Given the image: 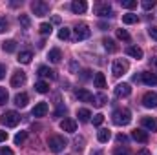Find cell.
<instances>
[{
  "mask_svg": "<svg viewBox=\"0 0 157 155\" xmlns=\"http://www.w3.org/2000/svg\"><path fill=\"white\" fill-rule=\"evenodd\" d=\"M112 120H113L115 126H128V124L132 122V112L126 110V108H119V110L113 112Z\"/></svg>",
  "mask_w": 157,
  "mask_h": 155,
  "instance_id": "6da1fadb",
  "label": "cell"
},
{
  "mask_svg": "<svg viewBox=\"0 0 157 155\" xmlns=\"http://www.w3.org/2000/svg\"><path fill=\"white\" fill-rule=\"evenodd\" d=\"M48 148L53 153H60L66 148V139L62 135H51V137H48Z\"/></svg>",
  "mask_w": 157,
  "mask_h": 155,
  "instance_id": "7a4b0ae2",
  "label": "cell"
},
{
  "mask_svg": "<svg viewBox=\"0 0 157 155\" xmlns=\"http://www.w3.org/2000/svg\"><path fill=\"white\" fill-rule=\"evenodd\" d=\"M0 122L4 124V126H7V128H13V126H17L18 122H20V115L17 113V112H6V113H2L0 117Z\"/></svg>",
  "mask_w": 157,
  "mask_h": 155,
  "instance_id": "3957f363",
  "label": "cell"
},
{
  "mask_svg": "<svg viewBox=\"0 0 157 155\" xmlns=\"http://www.w3.org/2000/svg\"><path fill=\"white\" fill-rule=\"evenodd\" d=\"M31 9H33L35 17H46L49 13V4L44 0H35V2H31Z\"/></svg>",
  "mask_w": 157,
  "mask_h": 155,
  "instance_id": "277c9868",
  "label": "cell"
},
{
  "mask_svg": "<svg viewBox=\"0 0 157 155\" xmlns=\"http://www.w3.org/2000/svg\"><path fill=\"white\" fill-rule=\"evenodd\" d=\"M128 70H130V64H128V60H124V59H117V60L113 62V66H112V73H113L115 77H122Z\"/></svg>",
  "mask_w": 157,
  "mask_h": 155,
  "instance_id": "5b68a950",
  "label": "cell"
},
{
  "mask_svg": "<svg viewBox=\"0 0 157 155\" xmlns=\"http://www.w3.org/2000/svg\"><path fill=\"white\" fill-rule=\"evenodd\" d=\"M75 97H77L80 102H95V95L91 93V91H88V89H84V88H78L75 89Z\"/></svg>",
  "mask_w": 157,
  "mask_h": 155,
  "instance_id": "8992f818",
  "label": "cell"
},
{
  "mask_svg": "<svg viewBox=\"0 0 157 155\" xmlns=\"http://www.w3.org/2000/svg\"><path fill=\"white\" fill-rule=\"evenodd\" d=\"M143 106L148 108V110H155L157 108V93H154V91L144 93V97H143Z\"/></svg>",
  "mask_w": 157,
  "mask_h": 155,
  "instance_id": "52a82bcc",
  "label": "cell"
},
{
  "mask_svg": "<svg viewBox=\"0 0 157 155\" xmlns=\"http://www.w3.org/2000/svg\"><path fill=\"white\" fill-rule=\"evenodd\" d=\"M90 35H91V31H90L88 24H77L75 26V39L77 40H86Z\"/></svg>",
  "mask_w": 157,
  "mask_h": 155,
  "instance_id": "ba28073f",
  "label": "cell"
},
{
  "mask_svg": "<svg viewBox=\"0 0 157 155\" xmlns=\"http://www.w3.org/2000/svg\"><path fill=\"white\" fill-rule=\"evenodd\" d=\"M24 84H26V73L20 71V70H17V71L13 73V77H11V86H13V88H20V86H24Z\"/></svg>",
  "mask_w": 157,
  "mask_h": 155,
  "instance_id": "9c48e42d",
  "label": "cell"
},
{
  "mask_svg": "<svg viewBox=\"0 0 157 155\" xmlns=\"http://www.w3.org/2000/svg\"><path fill=\"white\" fill-rule=\"evenodd\" d=\"M95 13H97L99 17H112V15H113V9H112V6H110L108 2H102V4H99V6L95 7Z\"/></svg>",
  "mask_w": 157,
  "mask_h": 155,
  "instance_id": "30bf717a",
  "label": "cell"
},
{
  "mask_svg": "<svg viewBox=\"0 0 157 155\" xmlns=\"http://www.w3.org/2000/svg\"><path fill=\"white\" fill-rule=\"evenodd\" d=\"M132 139H133V141H137V142H141V144H146L150 137H148V131H144V130L137 128V130H133V131H132Z\"/></svg>",
  "mask_w": 157,
  "mask_h": 155,
  "instance_id": "8fae6325",
  "label": "cell"
},
{
  "mask_svg": "<svg viewBox=\"0 0 157 155\" xmlns=\"http://www.w3.org/2000/svg\"><path fill=\"white\" fill-rule=\"evenodd\" d=\"M132 93V86L128 84V82H122V84H117L115 86V97H128Z\"/></svg>",
  "mask_w": 157,
  "mask_h": 155,
  "instance_id": "7c38bea8",
  "label": "cell"
},
{
  "mask_svg": "<svg viewBox=\"0 0 157 155\" xmlns=\"http://www.w3.org/2000/svg\"><path fill=\"white\" fill-rule=\"evenodd\" d=\"M141 124L148 131H157V119H154V117H143L141 119Z\"/></svg>",
  "mask_w": 157,
  "mask_h": 155,
  "instance_id": "4fadbf2b",
  "label": "cell"
},
{
  "mask_svg": "<svg viewBox=\"0 0 157 155\" xmlns=\"http://www.w3.org/2000/svg\"><path fill=\"white\" fill-rule=\"evenodd\" d=\"M60 128L68 133H75L77 131V122L73 119H64V120H60Z\"/></svg>",
  "mask_w": 157,
  "mask_h": 155,
  "instance_id": "5bb4252c",
  "label": "cell"
},
{
  "mask_svg": "<svg viewBox=\"0 0 157 155\" xmlns=\"http://www.w3.org/2000/svg\"><path fill=\"white\" fill-rule=\"evenodd\" d=\"M48 102H39V104H35V108H33V112H31V115L33 117H44L48 113Z\"/></svg>",
  "mask_w": 157,
  "mask_h": 155,
  "instance_id": "9a60e30c",
  "label": "cell"
},
{
  "mask_svg": "<svg viewBox=\"0 0 157 155\" xmlns=\"http://www.w3.org/2000/svg\"><path fill=\"white\" fill-rule=\"evenodd\" d=\"M86 9H88V4H86L84 0H73V2H71V11H73V13L82 15Z\"/></svg>",
  "mask_w": 157,
  "mask_h": 155,
  "instance_id": "2e32d148",
  "label": "cell"
},
{
  "mask_svg": "<svg viewBox=\"0 0 157 155\" xmlns=\"http://www.w3.org/2000/svg\"><path fill=\"white\" fill-rule=\"evenodd\" d=\"M141 80H143L146 86H155L157 84V75L155 73H148V71H144V73H141Z\"/></svg>",
  "mask_w": 157,
  "mask_h": 155,
  "instance_id": "e0dca14e",
  "label": "cell"
},
{
  "mask_svg": "<svg viewBox=\"0 0 157 155\" xmlns=\"http://www.w3.org/2000/svg\"><path fill=\"white\" fill-rule=\"evenodd\" d=\"M39 77H46V78H51V80H55L57 78V73L53 71V70H49L48 66H40L39 68V73H37Z\"/></svg>",
  "mask_w": 157,
  "mask_h": 155,
  "instance_id": "ac0fdd59",
  "label": "cell"
},
{
  "mask_svg": "<svg viewBox=\"0 0 157 155\" xmlns=\"http://www.w3.org/2000/svg\"><path fill=\"white\" fill-rule=\"evenodd\" d=\"M126 53L130 55V57H133V59H143V49L139 47V46H128L126 47Z\"/></svg>",
  "mask_w": 157,
  "mask_h": 155,
  "instance_id": "d6986e66",
  "label": "cell"
},
{
  "mask_svg": "<svg viewBox=\"0 0 157 155\" xmlns=\"http://www.w3.org/2000/svg\"><path fill=\"white\" fill-rule=\"evenodd\" d=\"M28 100H29L28 93H17V95H15V104H17L18 108H26V106H28Z\"/></svg>",
  "mask_w": 157,
  "mask_h": 155,
  "instance_id": "ffe728a7",
  "label": "cell"
},
{
  "mask_svg": "<svg viewBox=\"0 0 157 155\" xmlns=\"http://www.w3.org/2000/svg\"><path fill=\"white\" fill-rule=\"evenodd\" d=\"M48 59H49L53 64H59V62H60V59H62V53H60V49H59V47H53V49H49V55H48Z\"/></svg>",
  "mask_w": 157,
  "mask_h": 155,
  "instance_id": "44dd1931",
  "label": "cell"
},
{
  "mask_svg": "<svg viewBox=\"0 0 157 155\" xmlns=\"http://www.w3.org/2000/svg\"><path fill=\"white\" fill-rule=\"evenodd\" d=\"M97 139H99V142H108L112 139V131L106 130V128H101L99 133H97Z\"/></svg>",
  "mask_w": 157,
  "mask_h": 155,
  "instance_id": "7402d4cb",
  "label": "cell"
},
{
  "mask_svg": "<svg viewBox=\"0 0 157 155\" xmlns=\"http://www.w3.org/2000/svg\"><path fill=\"white\" fill-rule=\"evenodd\" d=\"M102 44H104L106 51H110V53H115V51L119 49V46L115 44V40L113 39H102Z\"/></svg>",
  "mask_w": 157,
  "mask_h": 155,
  "instance_id": "603a6c76",
  "label": "cell"
},
{
  "mask_svg": "<svg viewBox=\"0 0 157 155\" xmlns=\"http://www.w3.org/2000/svg\"><path fill=\"white\" fill-rule=\"evenodd\" d=\"M31 59H33V53H31V51H20V55H18L17 60H18L20 64H29Z\"/></svg>",
  "mask_w": 157,
  "mask_h": 155,
  "instance_id": "cb8c5ba5",
  "label": "cell"
},
{
  "mask_svg": "<svg viewBox=\"0 0 157 155\" xmlns=\"http://www.w3.org/2000/svg\"><path fill=\"white\" fill-rule=\"evenodd\" d=\"M77 117H78V120L80 122H88L90 119H91V112L90 110H86V108H80L77 112Z\"/></svg>",
  "mask_w": 157,
  "mask_h": 155,
  "instance_id": "d4e9b609",
  "label": "cell"
},
{
  "mask_svg": "<svg viewBox=\"0 0 157 155\" xmlns=\"http://www.w3.org/2000/svg\"><path fill=\"white\" fill-rule=\"evenodd\" d=\"M2 49L6 53H13V51H17V42L15 40H6V42H2Z\"/></svg>",
  "mask_w": 157,
  "mask_h": 155,
  "instance_id": "484cf974",
  "label": "cell"
},
{
  "mask_svg": "<svg viewBox=\"0 0 157 155\" xmlns=\"http://www.w3.org/2000/svg\"><path fill=\"white\" fill-rule=\"evenodd\" d=\"M93 82H95V86L97 88H106V77H104V73H95V77H93Z\"/></svg>",
  "mask_w": 157,
  "mask_h": 155,
  "instance_id": "4316f807",
  "label": "cell"
},
{
  "mask_svg": "<svg viewBox=\"0 0 157 155\" xmlns=\"http://www.w3.org/2000/svg\"><path fill=\"white\" fill-rule=\"evenodd\" d=\"M35 89H37L39 93H48V91H49V84H48L46 80H39V82L35 84Z\"/></svg>",
  "mask_w": 157,
  "mask_h": 155,
  "instance_id": "83f0119b",
  "label": "cell"
},
{
  "mask_svg": "<svg viewBox=\"0 0 157 155\" xmlns=\"http://www.w3.org/2000/svg\"><path fill=\"white\" fill-rule=\"evenodd\" d=\"M137 20H139V17L133 15V13H126V15H122V22H124V24H135Z\"/></svg>",
  "mask_w": 157,
  "mask_h": 155,
  "instance_id": "f1b7e54d",
  "label": "cell"
},
{
  "mask_svg": "<svg viewBox=\"0 0 157 155\" xmlns=\"http://www.w3.org/2000/svg\"><path fill=\"white\" fill-rule=\"evenodd\" d=\"M106 100H108V99H106V95H104V93H101V95H97V97H95V102H93V104H95L97 108H102V106L106 104Z\"/></svg>",
  "mask_w": 157,
  "mask_h": 155,
  "instance_id": "f546056e",
  "label": "cell"
},
{
  "mask_svg": "<svg viewBox=\"0 0 157 155\" xmlns=\"http://www.w3.org/2000/svg\"><path fill=\"white\" fill-rule=\"evenodd\" d=\"M121 6L124 9H133V7H137V0H121Z\"/></svg>",
  "mask_w": 157,
  "mask_h": 155,
  "instance_id": "4dcf8cb0",
  "label": "cell"
},
{
  "mask_svg": "<svg viewBox=\"0 0 157 155\" xmlns=\"http://www.w3.org/2000/svg\"><path fill=\"white\" fill-rule=\"evenodd\" d=\"M26 137H28V133H26V131H18V133L15 135V144H17V146H20V144L26 141Z\"/></svg>",
  "mask_w": 157,
  "mask_h": 155,
  "instance_id": "1f68e13d",
  "label": "cell"
},
{
  "mask_svg": "<svg viewBox=\"0 0 157 155\" xmlns=\"http://www.w3.org/2000/svg\"><path fill=\"white\" fill-rule=\"evenodd\" d=\"M39 29H40V33H42V35H51V29H53V28H51V24H48V22H42Z\"/></svg>",
  "mask_w": 157,
  "mask_h": 155,
  "instance_id": "d6a6232c",
  "label": "cell"
},
{
  "mask_svg": "<svg viewBox=\"0 0 157 155\" xmlns=\"http://www.w3.org/2000/svg\"><path fill=\"white\" fill-rule=\"evenodd\" d=\"M141 6H143V9L150 11V9H154V7H155V0H143V2H141Z\"/></svg>",
  "mask_w": 157,
  "mask_h": 155,
  "instance_id": "836d02e7",
  "label": "cell"
},
{
  "mask_svg": "<svg viewBox=\"0 0 157 155\" xmlns=\"http://www.w3.org/2000/svg\"><path fill=\"white\" fill-rule=\"evenodd\" d=\"M59 39L68 40L70 39V29H68V28H60V29H59Z\"/></svg>",
  "mask_w": 157,
  "mask_h": 155,
  "instance_id": "e575fe53",
  "label": "cell"
},
{
  "mask_svg": "<svg viewBox=\"0 0 157 155\" xmlns=\"http://www.w3.org/2000/svg\"><path fill=\"white\" fill-rule=\"evenodd\" d=\"M117 39H121V40H126V42H128V40L132 39V37H130V33H128L126 29H117Z\"/></svg>",
  "mask_w": 157,
  "mask_h": 155,
  "instance_id": "d590c367",
  "label": "cell"
},
{
  "mask_svg": "<svg viewBox=\"0 0 157 155\" xmlns=\"http://www.w3.org/2000/svg\"><path fill=\"white\" fill-rule=\"evenodd\" d=\"M9 100V95H7V89L6 88H0V104H6Z\"/></svg>",
  "mask_w": 157,
  "mask_h": 155,
  "instance_id": "8d00e7d4",
  "label": "cell"
},
{
  "mask_svg": "<svg viewBox=\"0 0 157 155\" xmlns=\"http://www.w3.org/2000/svg\"><path fill=\"white\" fill-rule=\"evenodd\" d=\"M18 22L22 24V28H29V17L28 15H20L18 17Z\"/></svg>",
  "mask_w": 157,
  "mask_h": 155,
  "instance_id": "74e56055",
  "label": "cell"
},
{
  "mask_svg": "<svg viewBox=\"0 0 157 155\" xmlns=\"http://www.w3.org/2000/svg\"><path fill=\"white\" fill-rule=\"evenodd\" d=\"M102 122H104V115H102V113H97V115H93V124H95V126H101Z\"/></svg>",
  "mask_w": 157,
  "mask_h": 155,
  "instance_id": "f35d334b",
  "label": "cell"
},
{
  "mask_svg": "<svg viewBox=\"0 0 157 155\" xmlns=\"http://www.w3.org/2000/svg\"><path fill=\"white\" fill-rule=\"evenodd\" d=\"M115 141H117V144H126L128 142V137L124 133H119L117 137H115Z\"/></svg>",
  "mask_w": 157,
  "mask_h": 155,
  "instance_id": "ab89813d",
  "label": "cell"
},
{
  "mask_svg": "<svg viewBox=\"0 0 157 155\" xmlns=\"http://www.w3.org/2000/svg\"><path fill=\"white\" fill-rule=\"evenodd\" d=\"M78 77H80V80H88V78H91V71L90 70H82Z\"/></svg>",
  "mask_w": 157,
  "mask_h": 155,
  "instance_id": "60d3db41",
  "label": "cell"
},
{
  "mask_svg": "<svg viewBox=\"0 0 157 155\" xmlns=\"http://www.w3.org/2000/svg\"><path fill=\"white\" fill-rule=\"evenodd\" d=\"M113 155H130V152H128L126 148H121V146H117V148L113 150Z\"/></svg>",
  "mask_w": 157,
  "mask_h": 155,
  "instance_id": "b9f144b4",
  "label": "cell"
},
{
  "mask_svg": "<svg viewBox=\"0 0 157 155\" xmlns=\"http://www.w3.org/2000/svg\"><path fill=\"white\" fill-rule=\"evenodd\" d=\"M7 29V20H6V17H0V33H4Z\"/></svg>",
  "mask_w": 157,
  "mask_h": 155,
  "instance_id": "7bdbcfd3",
  "label": "cell"
},
{
  "mask_svg": "<svg viewBox=\"0 0 157 155\" xmlns=\"http://www.w3.org/2000/svg\"><path fill=\"white\" fill-rule=\"evenodd\" d=\"M148 35H150L154 40H157V26H152V28L148 29Z\"/></svg>",
  "mask_w": 157,
  "mask_h": 155,
  "instance_id": "ee69618b",
  "label": "cell"
},
{
  "mask_svg": "<svg viewBox=\"0 0 157 155\" xmlns=\"http://www.w3.org/2000/svg\"><path fill=\"white\" fill-rule=\"evenodd\" d=\"M0 155H13V150L4 146V148H0Z\"/></svg>",
  "mask_w": 157,
  "mask_h": 155,
  "instance_id": "f6af8a7d",
  "label": "cell"
},
{
  "mask_svg": "<svg viewBox=\"0 0 157 155\" xmlns=\"http://www.w3.org/2000/svg\"><path fill=\"white\" fill-rule=\"evenodd\" d=\"M7 137H9V135H7V131L0 130V142H6V141H7Z\"/></svg>",
  "mask_w": 157,
  "mask_h": 155,
  "instance_id": "bcb514c9",
  "label": "cell"
},
{
  "mask_svg": "<svg viewBox=\"0 0 157 155\" xmlns=\"http://www.w3.org/2000/svg\"><path fill=\"white\" fill-rule=\"evenodd\" d=\"M4 77H6V66H4V64H0V80H2Z\"/></svg>",
  "mask_w": 157,
  "mask_h": 155,
  "instance_id": "7dc6e473",
  "label": "cell"
},
{
  "mask_svg": "<svg viewBox=\"0 0 157 155\" xmlns=\"http://www.w3.org/2000/svg\"><path fill=\"white\" fill-rule=\"evenodd\" d=\"M137 155H152V153H150V150L143 148V150H139V152H137Z\"/></svg>",
  "mask_w": 157,
  "mask_h": 155,
  "instance_id": "c3c4849f",
  "label": "cell"
},
{
  "mask_svg": "<svg viewBox=\"0 0 157 155\" xmlns=\"http://www.w3.org/2000/svg\"><path fill=\"white\" fill-rule=\"evenodd\" d=\"M70 70H71V71H75V70H77V62H75V60L70 64Z\"/></svg>",
  "mask_w": 157,
  "mask_h": 155,
  "instance_id": "681fc988",
  "label": "cell"
},
{
  "mask_svg": "<svg viewBox=\"0 0 157 155\" xmlns=\"http://www.w3.org/2000/svg\"><path fill=\"white\" fill-rule=\"evenodd\" d=\"M152 66L157 70V57H155V59H152Z\"/></svg>",
  "mask_w": 157,
  "mask_h": 155,
  "instance_id": "f907efd6",
  "label": "cell"
},
{
  "mask_svg": "<svg viewBox=\"0 0 157 155\" xmlns=\"http://www.w3.org/2000/svg\"><path fill=\"white\" fill-rule=\"evenodd\" d=\"M91 155H104V153H102V152H99V150H93V152H91Z\"/></svg>",
  "mask_w": 157,
  "mask_h": 155,
  "instance_id": "816d5d0a",
  "label": "cell"
}]
</instances>
